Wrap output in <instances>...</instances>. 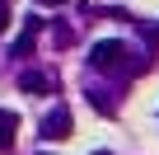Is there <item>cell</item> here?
<instances>
[{
  "mask_svg": "<svg viewBox=\"0 0 159 155\" xmlns=\"http://www.w3.org/2000/svg\"><path fill=\"white\" fill-rule=\"evenodd\" d=\"M122 56H126V47L117 38H103V42L89 47V66L94 70H122Z\"/></svg>",
  "mask_w": 159,
  "mask_h": 155,
  "instance_id": "obj_1",
  "label": "cell"
},
{
  "mask_svg": "<svg viewBox=\"0 0 159 155\" xmlns=\"http://www.w3.org/2000/svg\"><path fill=\"white\" fill-rule=\"evenodd\" d=\"M38 132H42L47 141H66V136L75 132V113H70V108L61 104V108H52V113L42 118V127H38Z\"/></svg>",
  "mask_w": 159,
  "mask_h": 155,
  "instance_id": "obj_2",
  "label": "cell"
},
{
  "mask_svg": "<svg viewBox=\"0 0 159 155\" xmlns=\"http://www.w3.org/2000/svg\"><path fill=\"white\" fill-rule=\"evenodd\" d=\"M19 90H24V94H52L56 80H52L47 70H19Z\"/></svg>",
  "mask_w": 159,
  "mask_h": 155,
  "instance_id": "obj_3",
  "label": "cell"
},
{
  "mask_svg": "<svg viewBox=\"0 0 159 155\" xmlns=\"http://www.w3.org/2000/svg\"><path fill=\"white\" fill-rule=\"evenodd\" d=\"M38 33H42V19L33 14V19L24 24V33L14 38V47H10V56H28V52H33V42H38Z\"/></svg>",
  "mask_w": 159,
  "mask_h": 155,
  "instance_id": "obj_4",
  "label": "cell"
},
{
  "mask_svg": "<svg viewBox=\"0 0 159 155\" xmlns=\"http://www.w3.org/2000/svg\"><path fill=\"white\" fill-rule=\"evenodd\" d=\"M14 132H19V118H14L10 108H0V150L14 146Z\"/></svg>",
  "mask_w": 159,
  "mask_h": 155,
  "instance_id": "obj_5",
  "label": "cell"
},
{
  "mask_svg": "<svg viewBox=\"0 0 159 155\" xmlns=\"http://www.w3.org/2000/svg\"><path fill=\"white\" fill-rule=\"evenodd\" d=\"M5 24H10V0H0V33H5Z\"/></svg>",
  "mask_w": 159,
  "mask_h": 155,
  "instance_id": "obj_6",
  "label": "cell"
},
{
  "mask_svg": "<svg viewBox=\"0 0 159 155\" xmlns=\"http://www.w3.org/2000/svg\"><path fill=\"white\" fill-rule=\"evenodd\" d=\"M42 5H66V0H42Z\"/></svg>",
  "mask_w": 159,
  "mask_h": 155,
  "instance_id": "obj_7",
  "label": "cell"
}]
</instances>
